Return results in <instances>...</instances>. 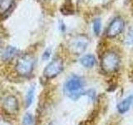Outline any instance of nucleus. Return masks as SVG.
Wrapping results in <instances>:
<instances>
[{
    "instance_id": "nucleus-9",
    "label": "nucleus",
    "mask_w": 133,
    "mask_h": 125,
    "mask_svg": "<svg viewBox=\"0 0 133 125\" xmlns=\"http://www.w3.org/2000/svg\"><path fill=\"white\" fill-rule=\"evenodd\" d=\"M14 0H0V16L5 15L12 8Z\"/></svg>"
},
{
    "instance_id": "nucleus-1",
    "label": "nucleus",
    "mask_w": 133,
    "mask_h": 125,
    "mask_svg": "<svg viewBox=\"0 0 133 125\" xmlns=\"http://www.w3.org/2000/svg\"><path fill=\"white\" fill-rule=\"evenodd\" d=\"M83 83L81 78L78 76L71 77L64 85V93L73 100L77 99L82 94Z\"/></svg>"
},
{
    "instance_id": "nucleus-13",
    "label": "nucleus",
    "mask_w": 133,
    "mask_h": 125,
    "mask_svg": "<svg viewBox=\"0 0 133 125\" xmlns=\"http://www.w3.org/2000/svg\"><path fill=\"white\" fill-rule=\"evenodd\" d=\"M101 26H102V23L100 18H96L93 21V25H92V28H93V33L94 34L97 36L99 35L100 31H101Z\"/></svg>"
},
{
    "instance_id": "nucleus-7",
    "label": "nucleus",
    "mask_w": 133,
    "mask_h": 125,
    "mask_svg": "<svg viewBox=\"0 0 133 125\" xmlns=\"http://www.w3.org/2000/svg\"><path fill=\"white\" fill-rule=\"evenodd\" d=\"M3 108L6 113L9 114H15L19 110L18 101L14 96L8 95L3 99Z\"/></svg>"
},
{
    "instance_id": "nucleus-16",
    "label": "nucleus",
    "mask_w": 133,
    "mask_h": 125,
    "mask_svg": "<svg viewBox=\"0 0 133 125\" xmlns=\"http://www.w3.org/2000/svg\"><path fill=\"white\" fill-rule=\"evenodd\" d=\"M127 43H129V44L133 43V31H131L130 33H129V35L127 36Z\"/></svg>"
},
{
    "instance_id": "nucleus-8",
    "label": "nucleus",
    "mask_w": 133,
    "mask_h": 125,
    "mask_svg": "<svg viewBox=\"0 0 133 125\" xmlns=\"http://www.w3.org/2000/svg\"><path fill=\"white\" fill-rule=\"evenodd\" d=\"M132 103H133V95H131L117 104V111L122 114H125V113H127L130 109Z\"/></svg>"
},
{
    "instance_id": "nucleus-4",
    "label": "nucleus",
    "mask_w": 133,
    "mask_h": 125,
    "mask_svg": "<svg viewBox=\"0 0 133 125\" xmlns=\"http://www.w3.org/2000/svg\"><path fill=\"white\" fill-rule=\"evenodd\" d=\"M62 69H63V64L60 58H56L48 64L43 71V75L48 78H52L57 76Z\"/></svg>"
},
{
    "instance_id": "nucleus-15",
    "label": "nucleus",
    "mask_w": 133,
    "mask_h": 125,
    "mask_svg": "<svg viewBox=\"0 0 133 125\" xmlns=\"http://www.w3.org/2000/svg\"><path fill=\"white\" fill-rule=\"evenodd\" d=\"M50 56H51V49H47L43 53V61L48 60V58H50Z\"/></svg>"
},
{
    "instance_id": "nucleus-3",
    "label": "nucleus",
    "mask_w": 133,
    "mask_h": 125,
    "mask_svg": "<svg viewBox=\"0 0 133 125\" xmlns=\"http://www.w3.org/2000/svg\"><path fill=\"white\" fill-rule=\"evenodd\" d=\"M34 67V58L30 55H24L21 57L16 65V70L22 76L30 74Z\"/></svg>"
},
{
    "instance_id": "nucleus-12",
    "label": "nucleus",
    "mask_w": 133,
    "mask_h": 125,
    "mask_svg": "<svg viewBox=\"0 0 133 125\" xmlns=\"http://www.w3.org/2000/svg\"><path fill=\"white\" fill-rule=\"evenodd\" d=\"M34 93H35V87L32 86L27 92L26 98H25V106H26V108H29L32 105V103L33 102V98H34Z\"/></svg>"
},
{
    "instance_id": "nucleus-6",
    "label": "nucleus",
    "mask_w": 133,
    "mask_h": 125,
    "mask_svg": "<svg viewBox=\"0 0 133 125\" xmlns=\"http://www.w3.org/2000/svg\"><path fill=\"white\" fill-rule=\"evenodd\" d=\"M125 26L124 21L122 18H116L111 21L107 30V35L108 38H115L118 36L123 31Z\"/></svg>"
},
{
    "instance_id": "nucleus-10",
    "label": "nucleus",
    "mask_w": 133,
    "mask_h": 125,
    "mask_svg": "<svg viewBox=\"0 0 133 125\" xmlns=\"http://www.w3.org/2000/svg\"><path fill=\"white\" fill-rule=\"evenodd\" d=\"M80 63L85 68H92L96 64V58L92 54H87L81 58Z\"/></svg>"
},
{
    "instance_id": "nucleus-11",
    "label": "nucleus",
    "mask_w": 133,
    "mask_h": 125,
    "mask_svg": "<svg viewBox=\"0 0 133 125\" xmlns=\"http://www.w3.org/2000/svg\"><path fill=\"white\" fill-rule=\"evenodd\" d=\"M16 53H17L16 48L12 47V46H9V47H8L5 50H4L2 58H3V59L4 61H8V60L12 59V58L15 56Z\"/></svg>"
},
{
    "instance_id": "nucleus-5",
    "label": "nucleus",
    "mask_w": 133,
    "mask_h": 125,
    "mask_svg": "<svg viewBox=\"0 0 133 125\" xmlns=\"http://www.w3.org/2000/svg\"><path fill=\"white\" fill-rule=\"evenodd\" d=\"M87 44H88V39L84 35H79L71 41L70 47L74 54L79 55L85 51Z\"/></svg>"
},
{
    "instance_id": "nucleus-2",
    "label": "nucleus",
    "mask_w": 133,
    "mask_h": 125,
    "mask_svg": "<svg viewBox=\"0 0 133 125\" xmlns=\"http://www.w3.org/2000/svg\"><path fill=\"white\" fill-rule=\"evenodd\" d=\"M120 66V58L115 52L109 51L104 53L101 59V67L107 73L116 72Z\"/></svg>"
},
{
    "instance_id": "nucleus-14",
    "label": "nucleus",
    "mask_w": 133,
    "mask_h": 125,
    "mask_svg": "<svg viewBox=\"0 0 133 125\" xmlns=\"http://www.w3.org/2000/svg\"><path fill=\"white\" fill-rule=\"evenodd\" d=\"M33 124V117L30 113H27L23 118L22 125H32Z\"/></svg>"
}]
</instances>
